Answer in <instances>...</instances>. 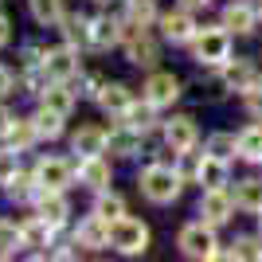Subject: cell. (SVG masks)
<instances>
[{
	"instance_id": "cell-1",
	"label": "cell",
	"mask_w": 262,
	"mask_h": 262,
	"mask_svg": "<svg viewBox=\"0 0 262 262\" xmlns=\"http://www.w3.org/2000/svg\"><path fill=\"white\" fill-rule=\"evenodd\" d=\"M137 188H141V196L149 200V204L164 208V204H176V200H180L184 180H180V172L168 168V164H145L141 176H137Z\"/></svg>"
},
{
	"instance_id": "cell-2",
	"label": "cell",
	"mask_w": 262,
	"mask_h": 262,
	"mask_svg": "<svg viewBox=\"0 0 262 262\" xmlns=\"http://www.w3.org/2000/svg\"><path fill=\"white\" fill-rule=\"evenodd\" d=\"M192 59H196L200 67H223L231 59V32L223 28V24H211V28H200L196 39H192Z\"/></svg>"
},
{
	"instance_id": "cell-3",
	"label": "cell",
	"mask_w": 262,
	"mask_h": 262,
	"mask_svg": "<svg viewBox=\"0 0 262 262\" xmlns=\"http://www.w3.org/2000/svg\"><path fill=\"white\" fill-rule=\"evenodd\" d=\"M176 247L184 258H200V262H211L219 258V239H215V227L196 219V223H184L180 235H176Z\"/></svg>"
},
{
	"instance_id": "cell-4",
	"label": "cell",
	"mask_w": 262,
	"mask_h": 262,
	"mask_svg": "<svg viewBox=\"0 0 262 262\" xmlns=\"http://www.w3.org/2000/svg\"><path fill=\"white\" fill-rule=\"evenodd\" d=\"M149 223H141V219H133V215H121L118 223H114V239H110V247L118 254H145L149 251Z\"/></svg>"
},
{
	"instance_id": "cell-5",
	"label": "cell",
	"mask_w": 262,
	"mask_h": 262,
	"mask_svg": "<svg viewBox=\"0 0 262 262\" xmlns=\"http://www.w3.org/2000/svg\"><path fill=\"white\" fill-rule=\"evenodd\" d=\"M200 219L204 223H211V227H223V223H231L235 219V211H239V204H235V196H231V188H204V196H200Z\"/></svg>"
},
{
	"instance_id": "cell-6",
	"label": "cell",
	"mask_w": 262,
	"mask_h": 262,
	"mask_svg": "<svg viewBox=\"0 0 262 262\" xmlns=\"http://www.w3.org/2000/svg\"><path fill=\"white\" fill-rule=\"evenodd\" d=\"M180 94H184V82H180L176 75H168V71H153V75L145 78V86H141V98H145V102H153L157 110L172 106Z\"/></svg>"
},
{
	"instance_id": "cell-7",
	"label": "cell",
	"mask_w": 262,
	"mask_h": 262,
	"mask_svg": "<svg viewBox=\"0 0 262 262\" xmlns=\"http://www.w3.org/2000/svg\"><path fill=\"white\" fill-rule=\"evenodd\" d=\"M219 24H223L231 35H251L254 28L262 24L258 4H254V0H231V4H223V16H219Z\"/></svg>"
},
{
	"instance_id": "cell-8",
	"label": "cell",
	"mask_w": 262,
	"mask_h": 262,
	"mask_svg": "<svg viewBox=\"0 0 262 262\" xmlns=\"http://www.w3.org/2000/svg\"><path fill=\"white\" fill-rule=\"evenodd\" d=\"M43 67H47V75H51L55 82H71V78H78V75H82L78 47H71V43H63V47H47Z\"/></svg>"
},
{
	"instance_id": "cell-9",
	"label": "cell",
	"mask_w": 262,
	"mask_h": 262,
	"mask_svg": "<svg viewBox=\"0 0 262 262\" xmlns=\"http://www.w3.org/2000/svg\"><path fill=\"white\" fill-rule=\"evenodd\" d=\"M196 32H200V24L192 20V8H184V4H180L176 12H164L161 16V35L168 39V43H192Z\"/></svg>"
},
{
	"instance_id": "cell-10",
	"label": "cell",
	"mask_w": 262,
	"mask_h": 262,
	"mask_svg": "<svg viewBox=\"0 0 262 262\" xmlns=\"http://www.w3.org/2000/svg\"><path fill=\"white\" fill-rule=\"evenodd\" d=\"M196 141H200L196 118H188V114H176V118H168V121H164V145H168L172 153L196 149Z\"/></svg>"
},
{
	"instance_id": "cell-11",
	"label": "cell",
	"mask_w": 262,
	"mask_h": 262,
	"mask_svg": "<svg viewBox=\"0 0 262 262\" xmlns=\"http://www.w3.org/2000/svg\"><path fill=\"white\" fill-rule=\"evenodd\" d=\"M110 239H114V223H106V219L94 215V211H90V215L78 223V231H75V243L78 247H90V251L110 247Z\"/></svg>"
},
{
	"instance_id": "cell-12",
	"label": "cell",
	"mask_w": 262,
	"mask_h": 262,
	"mask_svg": "<svg viewBox=\"0 0 262 262\" xmlns=\"http://www.w3.org/2000/svg\"><path fill=\"white\" fill-rule=\"evenodd\" d=\"M35 215L47 219L51 227H63L67 215H71V204H67L63 192H51V188H39V196H35Z\"/></svg>"
},
{
	"instance_id": "cell-13",
	"label": "cell",
	"mask_w": 262,
	"mask_h": 262,
	"mask_svg": "<svg viewBox=\"0 0 262 262\" xmlns=\"http://www.w3.org/2000/svg\"><path fill=\"white\" fill-rule=\"evenodd\" d=\"M35 180H39V188L67 192V188H71V164L59 161V157H43V161L35 164Z\"/></svg>"
},
{
	"instance_id": "cell-14",
	"label": "cell",
	"mask_w": 262,
	"mask_h": 262,
	"mask_svg": "<svg viewBox=\"0 0 262 262\" xmlns=\"http://www.w3.org/2000/svg\"><path fill=\"white\" fill-rule=\"evenodd\" d=\"M78 184L90 192H106L110 188V161L98 157H78Z\"/></svg>"
},
{
	"instance_id": "cell-15",
	"label": "cell",
	"mask_w": 262,
	"mask_h": 262,
	"mask_svg": "<svg viewBox=\"0 0 262 262\" xmlns=\"http://www.w3.org/2000/svg\"><path fill=\"white\" fill-rule=\"evenodd\" d=\"M63 39L71 47H78V51H94V20H86V16H63Z\"/></svg>"
},
{
	"instance_id": "cell-16",
	"label": "cell",
	"mask_w": 262,
	"mask_h": 262,
	"mask_svg": "<svg viewBox=\"0 0 262 262\" xmlns=\"http://www.w3.org/2000/svg\"><path fill=\"white\" fill-rule=\"evenodd\" d=\"M219 71H223V78H227V86H231V90H239V94H243L247 86H254V82L262 78V71L251 63V59H227Z\"/></svg>"
},
{
	"instance_id": "cell-17",
	"label": "cell",
	"mask_w": 262,
	"mask_h": 262,
	"mask_svg": "<svg viewBox=\"0 0 262 262\" xmlns=\"http://www.w3.org/2000/svg\"><path fill=\"white\" fill-rule=\"evenodd\" d=\"M231 196H235L239 211H247V215H258V211H262V176H243V180H235Z\"/></svg>"
},
{
	"instance_id": "cell-18",
	"label": "cell",
	"mask_w": 262,
	"mask_h": 262,
	"mask_svg": "<svg viewBox=\"0 0 262 262\" xmlns=\"http://www.w3.org/2000/svg\"><path fill=\"white\" fill-rule=\"evenodd\" d=\"M196 184H200V188H227V184H231V164L219 161V157H211L208 149H204V161H200Z\"/></svg>"
},
{
	"instance_id": "cell-19",
	"label": "cell",
	"mask_w": 262,
	"mask_h": 262,
	"mask_svg": "<svg viewBox=\"0 0 262 262\" xmlns=\"http://www.w3.org/2000/svg\"><path fill=\"white\" fill-rule=\"evenodd\" d=\"M71 153H78V157L106 153V129H98V125H78V133L71 137Z\"/></svg>"
},
{
	"instance_id": "cell-20",
	"label": "cell",
	"mask_w": 262,
	"mask_h": 262,
	"mask_svg": "<svg viewBox=\"0 0 262 262\" xmlns=\"http://www.w3.org/2000/svg\"><path fill=\"white\" fill-rule=\"evenodd\" d=\"M239 161L262 164V118H251V125L239 129Z\"/></svg>"
},
{
	"instance_id": "cell-21",
	"label": "cell",
	"mask_w": 262,
	"mask_h": 262,
	"mask_svg": "<svg viewBox=\"0 0 262 262\" xmlns=\"http://www.w3.org/2000/svg\"><path fill=\"white\" fill-rule=\"evenodd\" d=\"M106 149H110L114 157H133L137 149H141V133L129 129V125L121 121L118 129H110V133H106Z\"/></svg>"
},
{
	"instance_id": "cell-22",
	"label": "cell",
	"mask_w": 262,
	"mask_h": 262,
	"mask_svg": "<svg viewBox=\"0 0 262 262\" xmlns=\"http://www.w3.org/2000/svg\"><path fill=\"white\" fill-rule=\"evenodd\" d=\"M121 121H125L129 129H137V133L145 137V133L157 125V106H153V102H145V98H141V102H129V110L121 114Z\"/></svg>"
},
{
	"instance_id": "cell-23",
	"label": "cell",
	"mask_w": 262,
	"mask_h": 262,
	"mask_svg": "<svg viewBox=\"0 0 262 262\" xmlns=\"http://www.w3.org/2000/svg\"><path fill=\"white\" fill-rule=\"evenodd\" d=\"M129 102H133V94H129V86H125V82H106V86H102V94H98V106L106 110V114H125V110H129Z\"/></svg>"
},
{
	"instance_id": "cell-24",
	"label": "cell",
	"mask_w": 262,
	"mask_h": 262,
	"mask_svg": "<svg viewBox=\"0 0 262 262\" xmlns=\"http://www.w3.org/2000/svg\"><path fill=\"white\" fill-rule=\"evenodd\" d=\"M39 102H43L47 110H55V114H71V110H75V90L67 86V82H55L51 78V86L43 90V94H39Z\"/></svg>"
},
{
	"instance_id": "cell-25",
	"label": "cell",
	"mask_w": 262,
	"mask_h": 262,
	"mask_svg": "<svg viewBox=\"0 0 262 262\" xmlns=\"http://www.w3.org/2000/svg\"><path fill=\"white\" fill-rule=\"evenodd\" d=\"M121 20L149 28L153 20H161V12H157V0H121Z\"/></svg>"
},
{
	"instance_id": "cell-26",
	"label": "cell",
	"mask_w": 262,
	"mask_h": 262,
	"mask_svg": "<svg viewBox=\"0 0 262 262\" xmlns=\"http://www.w3.org/2000/svg\"><path fill=\"white\" fill-rule=\"evenodd\" d=\"M223 262H235V258H262V235H239L227 251H219Z\"/></svg>"
},
{
	"instance_id": "cell-27",
	"label": "cell",
	"mask_w": 262,
	"mask_h": 262,
	"mask_svg": "<svg viewBox=\"0 0 262 262\" xmlns=\"http://www.w3.org/2000/svg\"><path fill=\"white\" fill-rule=\"evenodd\" d=\"M4 192H8V200L24 204V200H35V196H39V180H35V172H16L8 184H4Z\"/></svg>"
},
{
	"instance_id": "cell-28",
	"label": "cell",
	"mask_w": 262,
	"mask_h": 262,
	"mask_svg": "<svg viewBox=\"0 0 262 262\" xmlns=\"http://www.w3.org/2000/svg\"><path fill=\"white\" fill-rule=\"evenodd\" d=\"M121 43V20L114 16H98L94 20V51H106V47Z\"/></svg>"
},
{
	"instance_id": "cell-29",
	"label": "cell",
	"mask_w": 262,
	"mask_h": 262,
	"mask_svg": "<svg viewBox=\"0 0 262 262\" xmlns=\"http://www.w3.org/2000/svg\"><path fill=\"white\" fill-rule=\"evenodd\" d=\"M211 157H219V161H235L239 157V133H211L208 137V145H204Z\"/></svg>"
},
{
	"instance_id": "cell-30",
	"label": "cell",
	"mask_w": 262,
	"mask_h": 262,
	"mask_svg": "<svg viewBox=\"0 0 262 262\" xmlns=\"http://www.w3.org/2000/svg\"><path fill=\"white\" fill-rule=\"evenodd\" d=\"M4 137H8L12 149H20V153H24V149H32V141L39 137V133H35V121H32V118H16V121L8 125V133H4Z\"/></svg>"
},
{
	"instance_id": "cell-31",
	"label": "cell",
	"mask_w": 262,
	"mask_h": 262,
	"mask_svg": "<svg viewBox=\"0 0 262 262\" xmlns=\"http://www.w3.org/2000/svg\"><path fill=\"white\" fill-rule=\"evenodd\" d=\"M94 215H102L106 223H118V219L125 215V200L106 188V192H98V200H94Z\"/></svg>"
},
{
	"instance_id": "cell-32",
	"label": "cell",
	"mask_w": 262,
	"mask_h": 262,
	"mask_svg": "<svg viewBox=\"0 0 262 262\" xmlns=\"http://www.w3.org/2000/svg\"><path fill=\"white\" fill-rule=\"evenodd\" d=\"M35 133L39 137H47V141H55V137H63V114H55V110L39 106V114H35Z\"/></svg>"
},
{
	"instance_id": "cell-33",
	"label": "cell",
	"mask_w": 262,
	"mask_h": 262,
	"mask_svg": "<svg viewBox=\"0 0 262 262\" xmlns=\"http://www.w3.org/2000/svg\"><path fill=\"white\" fill-rule=\"evenodd\" d=\"M24 247H47V243H51V223H47V219H39V215H35V219H28V223H24Z\"/></svg>"
},
{
	"instance_id": "cell-34",
	"label": "cell",
	"mask_w": 262,
	"mask_h": 262,
	"mask_svg": "<svg viewBox=\"0 0 262 262\" xmlns=\"http://www.w3.org/2000/svg\"><path fill=\"white\" fill-rule=\"evenodd\" d=\"M20 247H24V231L12 219H0V258H12Z\"/></svg>"
},
{
	"instance_id": "cell-35",
	"label": "cell",
	"mask_w": 262,
	"mask_h": 262,
	"mask_svg": "<svg viewBox=\"0 0 262 262\" xmlns=\"http://www.w3.org/2000/svg\"><path fill=\"white\" fill-rule=\"evenodd\" d=\"M176 157H180V161H176V172H180V180H184V184H196L204 153H196V149H184V153H176Z\"/></svg>"
},
{
	"instance_id": "cell-36",
	"label": "cell",
	"mask_w": 262,
	"mask_h": 262,
	"mask_svg": "<svg viewBox=\"0 0 262 262\" xmlns=\"http://www.w3.org/2000/svg\"><path fill=\"white\" fill-rule=\"evenodd\" d=\"M35 24H59L63 20V0H32Z\"/></svg>"
},
{
	"instance_id": "cell-37",
	"label": "cell",
	"mask_w": 262,
	"mask_h": 262,
	"mask_svg": "<svg viewBox=\"0 0 262 262\" xmlns=\"http://www.w3.org/2000/svg\"><path fill=\"white\" fill-rule=\"evenodd\" d=\"M20 172V149H0V184H8L12 176Z\"/></svg>"
},
{
	"instance_id": "cell-38",
	"label": "cell",
	"mask_w": 262,
	"mask_h": 262,
	"mask_svg": "<svg viewBox=\"0 0 262 262\" xmlns=\"http://www.w3.org/2000/svg\"><path fill=\"white\" fill-rule=\"evenodd\" d=\"M243 110H247L251 118H262V82H254V86L243 90Z\"/></svg>"
},
{
	"instance_id": "cell-39",
	"label": "cell",
	"mask_w": 262,
	"mask_h": 262,
	"mask_svg": "<svg viewBox=\"0 0 262 262\" xmlns=\"http://www.w3.org/2000/svg\"><path fill=\"white\" fill-rule=\"evenodd\" d=\"M12 82H16V78H12V71H8L4 63H0V98H4V94L12 90Z\"/></svg>"
},
{
	"instance_id": "cell-40",
	"label": "cell",
	"mask_w": 262,
	"mask_h": 262,
	"mask_svg": "<svg viewBox=\"0 0 262 262\" xmlns=\"http://www.w3.org/2000/svg\"><path fill=\"white\" fill-rule=\"evenodd\" d=\"M12 121H16V114H12L8 106H0V137L8 133V125H12Z\"/></svg>"
},
{
	"instance_id": "cell-41",
	"label": "cell",
	"mask_w": 262,
	"mask_h": 262,
	"mask_svg": "<svg viewBox=\"0 0 262 262\" xmlns=\"http://www.w3.org/2000/svg\"><path fill=\"white\" fill-rule=\"evenodd\" d=\"M8 39H12V24L8 16H0V47H8Z\"/></svg>"
},
{
	"instance_id": "cell-42",
	"label": "cell",
	"mask_w": 262,
	"mask_h": 262,
	"mask_svg": "<svg viewBox=\"0 0 262 262\" xmlns=\"http://www.w3.org/2000/svg\"><path fill=\"white\" fill-rule=\"evenodd\" d=\"M180 4H184V8H192V12H196V8H208L211 0H180Z\"/></svg>"
},
{
	"instance_id": "cell-43",
	"label": "cell",
	"mask_w": 262,
	"mask_h": 262,
	"mask_svg": "<svg viewBox=\"0 0 262 262\" xmlns=\"http://www.w3.org/2000/svg\"><path fill=\"white\" fill-rule=\"evenodd\" d=\"M254 219H258V235H262V211H258V215H254Z\"/></svg>"
},
{
	"instance_id": "cell-44",
	"label": "cell",
	"mask_w": 262,
	"mask_h": 262,
	"mask_svg": "<svg viewBox=\"0 0 262 262\" xmlns=\"http://www.w3.org/2000/svg\"><path fill=\"white\" fill-rule=\"evenodd\" d=\"M94 4H106V0H94Z\"/></svg>"
}]
</instances>
